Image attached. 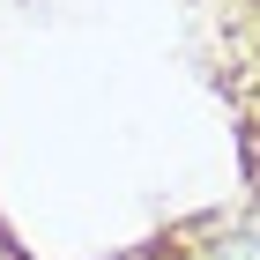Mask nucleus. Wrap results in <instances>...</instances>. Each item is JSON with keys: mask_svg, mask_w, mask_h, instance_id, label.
<instances>
[{"mask_svg": "<svg viewBox=\"0 0 260 260\" xmlns=\"http://www.w3.org/2000/svg\"><path fill=\"white\" fill-rule=\"evenodd\" d=\"M208 260H260V238H231V245H208Z\"/></svg>", "mask_w": 260, "mask_h": 260, "instance_id": "f257e3e1", "label": "nucleus"}]
</instances>
